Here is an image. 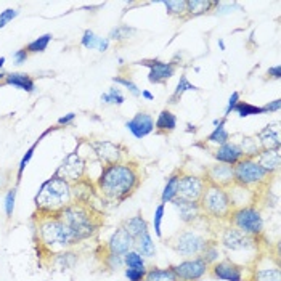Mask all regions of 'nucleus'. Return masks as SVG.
I'll return each instance as SVG.
<instances>
[{
  "instance_id": "1",
  "label": "nucleus",
  "mask_w": 281,
  "mask_h": 281,
  "mask_svg": "<svg viewBox=\"0 0 281 281\" xmlns=\"http://www.w3.org/2000/svg\"><path fill=\"white\" fill-rule=\"evenodd\" d=\"M97 185L106 199L122 202L140 186V174L130 164H108L101 169Z\"/></svg>"
},
{
  "instance_id": "2",
  "label": "nucleus",
  "mask_w": 281,
  "mask_h": 281,
  "mask_svg": "<svg viewBox=\"0 0 281 281\" xmlns=\"http://www.w3.org/2000/svg\"><path fill=\"white\" fill-rule=\"evenodd\" d=\"M34 202L41 215H57L72 204V185L52 175L41 185Z\"/></svg>"
},
{
  "instance_id": "3",
  "label": "nucleus",
  "mask_w": 281,
  "mask_h": 281,
  "mask_svg": "<svg viewBox=\"0 0 281 281\" xmlns=\"http://www.w3.org/2000/svg\"><path fill=\"white\" fill-rule=\"evenodd\" d=\"M37 236L39 245L52 252V255L68 251L76 242H79L71 228L58 215H42L37 223Z\"/></svg>"
},
{
  "instance_id": "4",
  "label": "nucleus",
  "mask_w": 281,
  "mask_h": 281,
  "mask_svg": "<svg viewBox=\"0 0 281 281\" xmlns=\"http://www.w3.org/2000/svg\"><path fill=\"white\" fill-rule=\"evenodd\" d=\"M57 215L71 228V232L78 238V241L90 238L100 225L97 222V217H93L92 211L82 206V204H71V206L63 209Z\"/></svg>"
},
{
  "instance_id": "5",
  "label": "nucleus",
  "mask_w": 281,
  "mask_h": 281,
  "mask_svg": "<svg viewBox=\"0 0 281 281\" xmlns=\"http://www.w3.org/2000/svg\"><path fill=\"white\" fill-rule=\"evenodd\" d=\"M233 177L235 185L255 191L270 183L272 174L267 172L255 159L242 158L238 164L233 165Z\"/></svg>"
},
{
  "instance_id": "6",
  "label": "nucleus",
  "mask_w": 281,
  "mask_h": 281,
  "mask_svg": "<svg viewBox=\"0 0 281 281\" xmlns=\"http://www.w3.org/2000/svg\"><path fill=\"white\" fill-rule=\"evenodd\" d=\"M199 206L202 215H209L215 220H228L230 214L233 211L232 202H230L228 191L220 186L208 185L204 190L202 198L199 199Z\"/></svg>"
},
{
  "instance_id": "7",
  "label": "nucleus",
  "mask_w": 281,
  "mask_h": 281,
  "mask_svg": "<svg viewBox=\"0 0 281 281\" xmlns=\"http://www.w3.org/2000/svg\"><path fill=\"white\" fill-rule=\"evenodd\" d=\"M209 239L195 232V230H182V232L175 233L171 239H169V246L174 249V252L177 255H180L183 259H193V257H199L202 254V251L208 248Z\"/></svg>"
},
{
  "instance_id": "8",
  "label": "nucleus",
  "mask_w": 281,
  "mask_h": 281,
  "mask_svg": "<svg viewBox=\"0 0 281 281\" xmlns=\"http://www.w3.org/2000/svg\"><path fill=\"white\" fill-rule=\"evenodd\" d=\"M228 222L232 223V227L251 236H260L264 232V217L260 211L254 206L233 209L228 217Z\"/></svg>"
},
{
  "instance_id": "9",
  "label": "nucleus",
  "mask_w": 281,
  "mask_h": 281,
  "mask_svg": "<svg viewBox=\"0 0 281 281\" xmlns=\"http://www.w3.org/2000/svg\"><path fill=\"white\" fill-rule=\"evenodd\" d=\"M220 246L230 252H249L257 249L259 239L257 236L242 233L235 227H227L220 233Z\"/></svg>"
},
{
  "instance_id": "10",
  "label": "nucleus",
  "mask_w": 281,
  "mask_h": 281,
  "mask_svg": "<svg viewBox=\"0 0 281 281\" xmlns=\"http://www.w3.org/2000/svg\"><path fill=\"white\" fill-rule=\"evenodd\" d=\"M206 186H208V182L204 180V177L193 175V174H182L180 180H178L177 198L199 202Z\"/></svg>"
},
{
  "instance_id": "11",
  "label": "nucleus",
  "mask_w": 281,
  "mask_h": 281,
  "mask_svg": "<svg viewBox=\"0 0 281 281\" xmlns=\"http://www.w3.org/2000/svg\"><path fill=\"white\" fill-rule=\"evenodd\" d=\"M171 270L180 281H199L209 272V265L201 257L185 259L180 264L171 265Z\"/></svg>"
},
{
  "instance_id": "12",
  "label": "nucleus",
  "mask_w": 281,
  "mask_h": 281,
  "mask_svg": "<svg viewBox=\"0 0 281 281\" xmlns=\"http://www.w3.org/2000/svg\"><path fill=\"white\" fill-rule=\"evenodd\" d=\"M137 65L146 66L149 69L148 72V81L149 84L161 85L165 84L169 79H172V76L175 74V63L172 61H161V60H140L137 61Z\"/></svg>"
},
{
  "instance_id": "13",
  "label": "nucleus",
  "mask_w": 281,
  "mask_h": 281,
  "mask_svg": "<svg viewBox=\"0 0 281 281\" xmlns=\"http://www.w3.org/2000/svg\"><path fill=\"white\" fill-rule=\"evenodd\" d=\"M84 174H85V161L81 158L78 151H72L63 159V162L60 164V167L57 169V172L53 175L71 183V182L81 180Z\"/></svg>"
},
{
  "instance_id": "14",
  "label": "nucleus",
  "mask_w": 281,
  "mask_h": 281,
  "mask_svg": "<svg viewBox=\"0 0 281 281\" xmlns=\"http://www.w3.org/2000/svg\"><path fill=\"white\" fill-rule=\"evenodd\" d=\"M204 180L208 182V185L220 186L228 190L230 186L235 185V177H233V165L215 162L211 164L204 171Z\"/></svg>"
},
{
  "instance_id": "15",
  "label": "nucleus",
  "mask_w": 281,
  "mask_h": 281,
  "mask_svg": "<svg viewBox=\"0 0 281 281\" xmlns=\"http://www.w3.org/2000/svg\"><path fill=\"white\" fill-rule=\"evenodd\" d=\"M211 275L215 279L222 281H246L245 279V267L235 264L230 259H223L215 262L211 268Z\"/></svg>"
},
{
  "instance_id": "16",
  "label": "nucleus",
  "mask_w": 281,
  "mask_h": 281,
  "mask_svg": "<svg viewBox=\"0 0 281 281\" xmlns=\"http://www.w3.org/2000/svg\"><path fill=\"white\" fill-rule=\"evenodd\" d=\"M125 129L129 130L135 138L142 140L146 135L155 132V119H153L151 114H148L145 111L137 113L132 119L125 122Z\"/></svg>"
},
{
  "instance_id": "17",
  "label": "nucleus",
  "mask_w": 281,
  "mask_h": 281,
  "mask_svg": "<svg viewBox=\"0 0 281 281\" xmlns=\"http://www.w3.org/2000/svg\"><path fill=\"white\" fill-rule=\"evenodd\" d=\"M134 248H135V239L129 235V232H127L122 225L116 228V232L111 235L106 245L108 252L118 254V255H124L129 251H132Z\"/></svg>"
},
{
  "instance_id": "18",
  "label": "nucleus",
  "mask_w": 281,
  "mask_h": 281,
  "mask_svg": "<svg viewBox=\"0 0 281 281\" xmlns=\"http://www.w3.org/2000/svg\"><path fill=\"white\" fill-rule=\"evenodd\" d=\"M172 206L175 208L178 219H180L185 225H193L195 222H198L202 217V211L199 202L195 201H186L182 198H175L172 201Z\"/></svg>"
},
{
  "instance_id": "19",
  "label": "nucleus",
  "mask_w": 281,
  "mask_h": 281,
  "mask_svg": "<svg viewBox=\"0 0 281 281\" xmlns=\"http://www.w3.org/2000/svg\"><path fill=\"white\" fill-rule=\"evenodd\" d=\"M212 156L215 158L217 162L228 164V165H235L245 158L242 156V151H241L239 145L233 143V142H227L220 146H217V149L212 153Z\"/></svg>"
},
{
  "instance_id": "20",
  "label": "nucleus",
  "mask_w": 281,
  "mask_h": 281,
  "mask_svg": "<svg viewBox=\"0 0 281 281\" xmlns=\"http://www.w3.org/2000/svg\"><path fill=\"white\" fill-rule=\"evenodd\" d=\"M90 146L95 151L97 158L101 162H103L105 165L119 162L121 153H119V146L118 145H114L111 142H106V140H98V142H92Z\"/></svg>"
},
{
  "instance_id": "21",
  "label": "nucleus",
  "mask_w": 281,
  "mask_h": 281,
  "mask_svg": "<svg viewBox=\"0 0 281 281\" xmlns=\"http://www.w3.org/2000/svg\"><path fill=\"white\" fill-rule=\"evenodd\" d=\"M278 125H279L278 122L268 124L257 135H255L259 140L262 149H276V148H279L281 138H279V127Z\"/></svg>"
},
{
  "instance_id": "22",
  "label": "nucleus",
  "mask_w": 281,
  "mask_h": 281,
  "mask_svg": "<svg viewBox=\"0 0 281 281\" xmlns=\"http://www.w3.org/2000/svg\"><path fill=\"white\" fill-rule=\"evenodd\" d=\"M5 85H11L15 88H20V90L26 92V93H34L35 92V84L32 81V78L26 72H8L5 76Z\"/></svg>"
},
{
  "instance_id": "23",
  "label": "nucleus",
  "mask_w": 281,
  "mask_h": 281,
  "mask_svg": "<svg viewBox=\"0 0 281 281\" xmlns=\"http://www.w3.org/2000/svg\"><path fill=\"white\" fill-rule=\"evenodd\" d=\"M255 161H257L267 172H270L273 175L279 169L281 151H279V148H276V149H262L259 153V156L255 158Z\"/></svg>"
},
{
  "instance_id": "24",
  "label": "nucleus",
  "mask_w": 281,
  "mask_h": 281,
  "mask_svg": "<svg viewBox=\"0 0 281 281\" xmlns=\"http://www.w3.org/2000/svg\"><path fill=\"white\" fill-rule=\"evenodd\" d=\"M177 129V116L171 109H162L155 122V130L159 135H169Z\"/></svg>"
},
{
  "instance_id": "25",
  "label": "nucleus",
  "mask_w": 281,
  "mask_h": 281,
  "mask_svg": "<svg viewBox=\"0 0 281 281\" xmlns=\"http://www.w3.org/2000/svg\"><path fill=\"white\" fill-rule=\"evenodd\" d=\"M248 281H281V270L278 265H255Z\"/></svg>"
},
{
  "instance_id": "26",
  "label": "nucleus",
  "mask_w": 281,
  "mask_h": 281,
  "mask_svg": "<svg viewBox=\"0 0 281 281\" xmlns=\"http://www.w3.org/2000/svg\"><path fill=\"white\" fill-rule=\"evenodd\" d=\"M217 4L219 0H186V16L195 18L206 15L209 11H214Z\"/></svg>"
},
{
  "instance_id": "27",
  "label": "nucleus",
  "mask_w": 281,
  "mask_h": 281,
  "mask_svg": "<svg viewBox=\"0 0 281 281\" xmlns=\"http://www.w3.org/2000/svg\"><path fill=\"white\" fill-rule=\"evenodd\" d=\"M57 129V127H53V129H52V127H50V129H47L45 132H42L41 134V137L39 138H37L35 140V142L29 146V149L26 151V153H24V155H23V158H21V161H20V164H18V174H16V185L21 182V177H23V172H24V169H26V165L31 162V159H32V156H34V153H35V148L37 146H39L41 145V142H42V140L50 134V132H53Z\"/></svg>"
},
{
  "instance_id": "28",
  "label": "nucleus",
  "mask_w": 281,
  "mask_h": 281,
  "mask_svg": "<svg viewBox=\"0 0 281 281\" xmlns=\"http://www.w3.org/2000/svg\"><path fill=\"white\" fill-rule=\"evenodd\" d=\"M122 227L129 232V235L137 239L138 236H142L145 232H148V222L145 220V217L142 214H137L134 217H130V219H127Z\"/></svg>"
},
{
  "instance_id": "29",
  "label": "nucleus",
  "mask_w": 281,
  "mask_h": 281,
  "mask_svg": "<svg viewBox=\"0 0 281 281\" xmlns=\"http://www.w3.org/2000/svg\"><path fill=\"white\" fill-rule=\"evenodd\" d=\"M180 175H182L180 171H175L169 175L167 182H165V185H164L162 193H161V202L162 204L172 202L177 198V190H178V180H180Z\"/></svg>"
},
{
  "instance_id": "30",
  "label": "nucleus",
  "mask_w": 281,
  "mask_h": 281,
  "mask_svg": "<svg viewBox=\"0 0 281 281\" xmlns=\"http://www.w3.org/2000/svg\"><path fill=\"white\" fill-rule=\"evenodd\" d=\"M198 90H199V87L195 85V84H191L188 81V78H186V74H182L180 81H178L175 90H174V93L169 98V105H177L178 101H180V98L183 97V93H186V92H198Z\"/></svg>"
},
{
  "instance_id": "31",
  "label": "nucleus",
  "mask_w": 281,
  "mask_h": 281,
  "mask_svg": "<svg viewBox=\"0 0 281 281\" xmlns=\"http://www.w3.org/2000/svg\"><path fill=\"white\" fill-rule=\"evenodd\" d=\"M135 248H137L135 251H138L140 254L143 255V257H155L156 255V245H155V241H153V238L149 235V230L135 239Z\"/></svg>"
},
{
  "instance_id": "32",
  "label": "nucleus",
  "mask_w": 281,
  "mask_h": 281,
  "mask_svg": "<svg viewBox=\"0 0 281 281\" xmlns=\"http://www.w3.org/2000/svg\"><path fill=\"white\" fill-rule=\"evenodd\" d=\"M225 118L220 119L219 125H215L214 127V130L208 135L206 138V143H212V145H217V146H220L227 142H230V134L228 130L225 129Z\"/></svg>"
},
{
  "instance_id": "33",
  "label": "nucleus",
  "mask_w": 281,
  "mask_h": 281,
  "mask_svg": "<svg viewBox=\"0 0 281 281\" xmlns=\"http://www.w3.org/2000/svg\"><path fill=\"white\" fill-rule=\"evenodd\" d=\"M239 148L242 151V156L249 158V159H255L259 156V153L262 151V146L259 143L257 137H242Z\"/></svg>"
},
{
  "instance_id": "34",
  "label": "nucleus",
  "mask_w": 281,
  "mask_h": 281,
  "mask_svg": "<svg viewBox=\"0 0 281 281\" xmlns=\"http://www.w3.org/2000/svg\"><path fill=\"white\" fill-rule=\"evenodd\" d=\"M145 281H180L175 273L169 268H159V267H153L149 270H146Z\"/></svg>"
},
{
  "instance_id": "35",
  "label": "nucleus",
  "mask_w": 281,
  "mask_h": 281,
  "mask_svg": "<svg viewBox=\"0 0 281 281\" xmlns=\"http://www.w3.org/2000/svg\"><path fill=\"white\" fill-rule=\"evenodd\" d=\"M239 118H249V116H260V114H267L264 106L251 105L248 101H238V105L233 109Z\"/></svg>"
},
{
  "instance_id": "36",
  "label": "nucleus",
  "mask_w": 281,
  "mask_h": 281,
  "mask_svg": "<svg viewBox=\"0 0 281 281\" xmlns=\"http://www.w3.org/2000/svg\"><path fill=\"white\" fill-rule=\"evenodd\" d=\"M124 259V267L125 268H135V270H146V265H145V257L138 251L132 249L127 254L122 255Z\"/></svg>"
},
{
  "instance_id": "37",
  "label": "nucleus",
  "mask_w": 281,
  "mask_h": 281,
  "mask_svg": "<svg viewBox=\"0 0 281 281\" xmlns=\"http://www.w3.org/2000/svg\"><path fill=\"white\" fill-rule=\"evenodd\" d=\"M161 4L167 10V15L177 18L186 16V0H162Z\"/></svg>"
},
{
  "instance_id": "38",
  "label": "nucleus",
  "mask_w": 281,
  "mask_h": 281,
  "mask_svg": "<svg viewBox=\"0 0 281 281\" xmlns=\"http://www.w3.org/2000/svg\"><path fill=\"white\" fill-rule=\"evenodd\" d=\"M134 34H135V28L129 26V24H119V26L113 28L109 31L108 39L116 41V42H122V41H129Z\"/></svg>"
},
{
  "instance_id": "39",
  "label": "nucleus",
  "mask_w": 281,
  "mask_h": 281,
  "mask_svg": "<svg viewBox=\"0 0 281 281\" xmlns=\"http://www.w3.org/2000/svg\"><path fill=\"white\" fill-rule=\"evenodd\" d=\"M52 39H53L52 34H44L41 37H37V39H34L32 42H29L24 48H26L28 53H44L48 44L52 42Z\"/></svg>"
},
{
  "instance_id": "40",
  "label": "nucleus",
  "mask_w": 281,
  "mask_h": 281,
  "mask_svg": "<svg viewBox=\"0 0 281 281\" xmlns=\"http://www.w3.org/2000/svg\"><path fill=\"white\" fill-rule=\"evenodd\" d=\"M100 100H101V103H103V105H116V106H121V105H124L125 97L122 95L119 87H111L108 92H105L103 95L100 97Z\"/></svg>"
},
{
  "instance_id": "41",
  "label": "nucleus",
  "mask_w": 281,
  "mask_h": 281,
  "mask_svg": "<svg viewBox=\"0 0 281 281\" xmlns=\"http://www.w3.org/2000/svg\"><path fill=\"white\" fill-rule=\"evenodd\" d=\"M199 257L206 262L209 267L211 265H214L215 262H219V257H220V249H219V246H217V242H214V241H211L209 245H208V248L202 251V254L199 255Z\"/></svg>"
},
{
  "instance_id": "42",
  "label": "nucleus",
  "mask_w": 281,
  "mask_h": 281,
  "mask_svg": "<svg viewBox=\"0 0 281 281\" xmlns=\"http://www.w3.org/2000/svg\"><path fill=\"white\" fill-rule=\"evenodd\" d=\"M113 82H114V84H118V85H122L124 88H127V90H129V93H130L132 97H135V98L142 97V90H140L138 85H137L134 81H130V79H127V78H119V76H116V78H113Z\"/></svg>"
},
{
  "instance_id": "43",
  "label": "nucleus",
  "mask_w": 281,
  "mask_h": 281,
  "mask_svg": "<svg viewBox=\"0 0 281 281\" xmlns=\"http://www.w3.org/2000/svg\"><path fill=\"white\" fill-rule=\"evenodd\" d=\"M15 202H16V186L10 188L5 195V199H4V208H5V214H7L8 219H11V215H13Z\"/></svg>"
},
{
  "instance_id": "44",
  "label": "nucleus",
  "mask_w": 281,
  "mask_h": 281,
  "mask_svg": "<svg viewBox=\"0 0 281 281\" xmlns=\"http://www.w3.org/2000/svg\"><path fill=\"white\" fill-rule=\"evenodd\" d=\"M82 47L88 48V50H97L98 44H100V35H97L92 29H87L81 39Z\"/></svg>"
},
{
  "instance_id": "45",
  "label": "nucleus",
  "mask_w": 281,
  "mask_h": 281,
  "mask_svg": "<svg viewBox=\"0 0 281 281\" xmlns=\"http://www.w3.org/2000/svg\"><path fill=\"white\" fill-rule=\"evenodd\" d=\"M105 265L109 268V272H118L119 268L124 267V259H122V255L108 252V254L105 255Z\"/></svg>"
},
{
  "instance_id": "46",
  "label": "nucleus",
  "mask_w": 281,
  "mask_h": 281,
  "mask_svg": "<svg viewBox=\"0 0 281 281\" xmlns=\"http://www.w3.org/2000/svg\"><path fill=\"white\" fill-rule=\"evenodd\" d=\"M55 260L60 262V268H71L76 264V254L63 251V252L55 254Z\"/></svg>"
},
{
  "instance_id": "47",
  "label": "nucleus",
  "mask_w": 281,
  "mask_h": 281,
  "mask_svg": "<svg viewBox=\"0 0 281 281\" xmlns=\"http://www.w3.org/2000/svg\"><path fill=\"white\" fill-rule=\"evenodd\" d=\"M164 211H165V204H158V208L155 209V217H153V223H155V233L158 238H162V230H161V223H162V217H164Z\"/></svg>"
},
{
  "instance_id": "48",
  "label": "nucleus",
  "mask_w": 281,
  "mask_h": 281,
  "mask_svg": "<svg viewBox=\"0 0 281 281\" xmlns=\"http://www.w3.org/2000/svg\"><path fill=\"white\" fill-rule=\"evenodd\" d=\"M18 15H20V10H16V8H7V10H4L2 13H0V29H4L7 24L13 21Z\"/></svg>"
},
{
  "instance_id": "49",
  "label": "nucleus",
  "mask_w": 281,
  "mask_h": 281,
  "mask_svg": "<svg viewBox=\"0 0 281 281\" xmlns=\"http://www.w3.org/2000/svg\"><path fill=\"white\" fill-rule=\"evenodd\" d=\"M124 275L129 281H145L146 270H135V268H125Z\"/></svg>"
},
{
  "instance_id": "50",
  "label": "nucleus",
  "mask_w": 281,
  "mask_h": 281,
  "mask_svg": "<svg viewBox=\"0 0 281 281\" xmlns=\"http://www.w3.org/2000/svg\"><path fill=\"white\" fill-rule=\"evenodd\" d=\"M238 101H241V98H239V92H233L232 95H230L228 103H227V108H225V114H223V118H225V119L230 116V113H233L235 106L238 105Z\"/></svg>"
},
{
  "instance_id": "51",
  "label": "nucleus",
  "mask_w": 281,
  "mask_h": 281,
  "mask_svg": "<svg viewBox=\"0 0 281 281\" xmlns=\"http://www.w3.org/2000/svg\"><path fill=\"white\" fill-rule=\"evenodd\" d=\"M29 58V53L26 52V48H20L16 50V52L13 53V61L15 65H23V63H26Z\"/></svg>"
},
{
  "instance_id": "52",
  "label": "nucleus",
  "mask_w": 281,
  "mask_h": 281,
  "mask_svg": "<svg viewBox=\"0 0 281 281\" xmlns=\"http://www.w3.org/2000/svg\"><path fill=\"white\" fill-rule=\"evenodd\" d=\"M74 119H76V113H68V114H65V116H61L60 119H58V125L60 127H63V125H71L72 122H74Z\"/></svg>"
},
{
  "instance_id": "53",
  "label": "nucleus",
  "mask_w": 281,
  "mask_h": 281,
  "mask_svg": "<svg viewBox=\"0 0 281 281\" xmlns=\"http://www.w3.org/2000/svg\"><path fill=\"white\" fill-rule=\"evenodd\" d=\"M267 76L270 79H275V81H279L281 79V66L276 65V66H272L267 69Z\"/></svg>"
},
{
  "instance_id": "54",
  "label": "nucleus",
  "mask_w": 281,
  "mask_h": 281,
  "mask_svg": "<svg viewBox=\"0 0 281 281\" xmlns=\"http://www.w3.org/2000/svg\"><path fill=\"white\" fill-rule=\"evenodd\" d=\"M279 106H281V100H279V98H276V100L270 101V103L264 105L267 114H268V113H278V111H279Z\"/></svg>"
},
{
  "instance_id": "55",
  "label": "nucleus",
  "mask_w": 281,
  "mask_h": 281,
  "mask_svg": "<svg viewBox=\"0 0 281 281\" xmlns=\"http://www.w3.org/2000/svg\"><path fill=\"white\" fill-rule=\"evenodd\" d=\"M109 39H108V37H100V44H98V52H106V50H108V47H109Z\"/></svg>"
},
{
  "instance_id": "56",
  "label": "nucleus",
  "mask_w": 281,
  "mask_h": 281,
  "mask_svg": "<svg viewBox=\"0 0 281 281\" xmlns=\"http://www.w3.org/2000/svg\"><path fill=\"white\" fill-rule=\"evenodd\" d=\"M142 98H145L148 101H153V100H155V95H153L149 90H142Z\"/></svg>"
},
{
  "instance_id": "57",
  "label": "nucleus",
  "mask_w": 281,
  "mask_h": 281,
  "mask_svg": "<svg viewBox=\"0 0 281 281\" xmlns=\"http://www.w3.org/2000/svg\"><path fill=\"white\" fill-rule=\"evenodd\" d=\"M217 45H219V48L222 50V52H225V50H227V47H225V42H223V39H219V41H217Z\"/></svg>"
},
{
  "instance_id": "58",
  "label": "nucleus",
  "mask_w": 281,
  "mask_h": 281,
  "mask_svg": "<svg viewBox=\"0 0 281 281\" xmlns=\"http://www.w3.org/2000/svg\"><path fill=\"white\" fill-rule=\"evenodd\" d=\"M5 61H7V60H5V57H0V69H2V68H4V65H5Z\"/></svg>"
},
{
  "instance_id": "59",
  "label": "nucleus",
  "mask_w": 281,
  "mask_h": 281,
  "mask_svg": "<svg viewBox=\"0 0 281 281\" xmlns=\"http://www.w3.org/2000/svg\"><path fill=\"white\" fill-rule=\"evenodd\" d=\"M5 76H7V72L0 71V82H2V81H5Z\"/></svg>"
}]
</instances>
